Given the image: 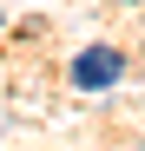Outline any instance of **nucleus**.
Returning <instances> with one entry per match:
<instances>
[{
  "mask_svg": "<svg viewBox=\"0 0 145 151\" xmlns=\"http://www.w3.org/2000/svg\"><path fill=\"white\" fill-rule=\"evenodd\" d=\"M119 72H125V59H119L112 46H86V53L72 59V86L79 92H106V86H119Z\"/></svg>",
  "mask_w": 145,
  "mask_h": 151,
  "instance_id": "obj_1",
  "label": "nucleus"
}]
</instances>
